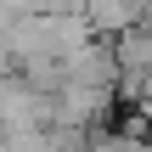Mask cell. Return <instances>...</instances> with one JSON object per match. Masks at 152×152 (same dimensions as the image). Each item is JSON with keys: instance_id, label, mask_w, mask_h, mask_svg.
I'll return each instance as SVG.
<instances>
[{"instance_id": "6da1fadb", "label": "cell", "mask_w": 152, "mask_h": 152, "mask_svg": "<svg viewBox=\"0 0 152 152\" xmlns=\"http://www.w3.org/2000/svg\"><path fill=\"white\" fill-rule=\"evenodd\" d=\"M118 152H152V141H124Z\"/></svg>"}]
</instances>
